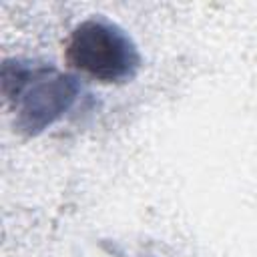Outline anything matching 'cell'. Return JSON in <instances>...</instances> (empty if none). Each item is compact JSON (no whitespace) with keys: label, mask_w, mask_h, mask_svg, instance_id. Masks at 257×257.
Here are the masks:
<instances>
[{"label":"cell","mask_w":257,"mask_h":257,"mask_svg":"<svg viewBox=\"0 0 257 257\" xmlns=\"http://www.w3.org/2000/svg\"><path fill=\"white\" fill-rule=\"evenodd\" d=\"M2 92L16 114V126L36 135L58 120L74 102V78L50 66L6 60L2 66Z\"/></svg>","instance_id":"6da1fadb"},{"label":"cell","mask_w":257,"mask_h":257,"mask_svg":"<svg viewBox=\"0 0 257 257\" xmlns=\"http://www.w3.org/2000/svg\"><path fill=\"white\" fill-rule=\"evenodd\" d=\"M64 58L76 72L98 82H124L141 66L135 42L112 22L88 18L76 24L64 44Z\"/></svg>","instance_id":"7a4b0ae2"}]
</instances>
